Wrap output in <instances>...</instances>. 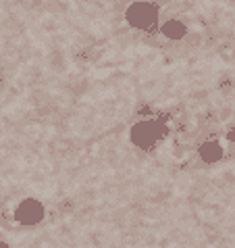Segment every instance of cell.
<instances>
[{
    "mask_svg": "<svg viewBox=\"0 0 235 248\" xmlns=\"http://www.w3.org/2000/svg\"><path fill=\"white\" fill-rule=\"evenodd\" d=\"M125 21L140 31H152L161 23V6L152 0H135L125 9Z\"/></svg>",
    "mask_w": 235,
    "mask_h": 248,
    "instance_id": "6da1fadb",
    "label": "cell"
},
{
    "mask_svg": "<svg viewBox=\"0 0 235 248\" xmlns=\"http://www.w3.org/2000/svg\"><path fill=\"white\" fill-rule=\"evenodd\" d=\"M164 136V125L156 119H142L137 121L133 127L129 129L131 144L140 150H150L154 148Z\"/></svg>",
    "mask_w": 235,
    "mask_h": 248,
    "instance_id": "7a4b0ae2",
    "label": "cell"
},
{
    "mask_svg": "<svg viewBox=\"0 0 235 248\" xmlns=\"http://www.w3.org/2000/svg\"><path fill=\"white\" fill-rule=\"evenodd\" d=\"M44 217H46V209L36 198H25L15 209V219L21 225H38Z\"/></svg>",
    "mask_w": 235,
    "mask_h": 248,
    "instance_id": "3957f363",
    "label": "cell"
},
{
    "mask_svg": "<svg viewBox=\"0 0 235 248\" xmlns=\"http://www.w3.org/2000/svg\"><path fill=\"white\" fill-rule=\"evenodd\" d=\"M198 155H200V158H202L204 163L212 165V163H219L220 158H223L225 150H223V146H220V142L217 140V138H206V140L200 144Z\"/></svg>",
    "mask_w": 235,
    "mask_h": 248,
    "instance_id": "277c9868",
    "label": "cell"
},
{
    "mask_svg": "<svg viewBox=\"0 0 235 248\" xmlns=\"http://www.w3.org/2000/svg\"><path fill=\"white\" fill-rule=\"evenodd\" d=\"M161 36L171 40V42H177V40H183L188 36V25L179 19H169L161 25Z\"/></svg>",
    "mask_w": 235,
    "mask_h": 248,
    "instance_id": "5b68a950",
    "label": "cell"
},
{
    "mask_svg": "<svg viewBox=\"0 0 235 248\" xmlns=\"http://www.w3.org/2000/svg\"><path fill=\"white\" fill-rule=\"evenodd\" d=\"M227 138H229V140H235V123L231 125V129H229V132H227Z\"/></svg>",
    "mask_w": 235,
    "mask_h": 248,
    "instance_id": "8992f818",
    "label": "cell"
},
{
    "mask_svg": "<svg viewBox=\"0 0 235 248\" xmlns=\"http://www.w3.org/2000/svg\"><path fill=\"white\" fill-rule=\"evenodd\" d=\"M0 248H11V246L6 244V242H2V240H0Z\"/></svg>",
    "mask_w": 235,
    "mask_h": 248,
    "instance_id": "52a82bcc",
    "label": "cell"
},
{
    "mask_svg": "<svg viewBox=\"0 0 235 248\" xmlns=\"http://www.w3.org/2000/svg\"><path fill=\"white\" fill-rule=\"evenodd\" d=\"M0 86H2V75H0Z\"/></svg>",
    "mask_w": 235,
    "mask_h": 248,
    "instance_id": "ba28073f",
    "label": "cell"
}]
</instances>
